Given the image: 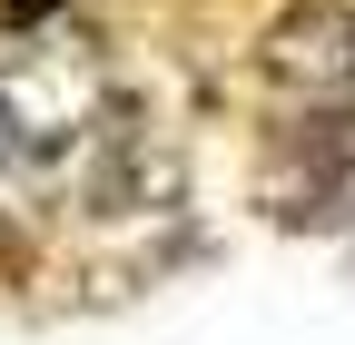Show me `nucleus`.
<instances>
[{"mask_svg": "<svg viewBox=\"0 0 355 345\" xmlns=\"http://www.w3.org/2000/svg\"><path fill=\"white\" fill-rule=\"evenodd\" d=\"M257 69L277 79L296 109H355V10L345 0H306L257 39Z\"/></svg>", "mask_w": 355, "mask_h": 345, "instance_id": "nucleus-1", "label": "nucleus"}, {"mask_svg": "<svg viewBox=\"0 0 355 345\" xmlns=\"http://www.w3.org/2000/svg\"><path fill=\"white\" fill-rule=\"evenodd\" d=\"M40 10H60V0H10V10H0V20H10V30H30Z\"/></svg>", "mask_w": 355, "mask_h": 345, "instance_id": "nucleus-2", "label": "nucleus"}]
</instances>
